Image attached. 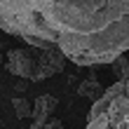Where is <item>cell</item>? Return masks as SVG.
I'll return each mask as SVG.
<instances>
[{
  "mask_svg": "<svg viewBox=\"0 0 129 129\" xmlns=\"http://www.w3.org/2000/svg\"><path fill=\"white\" fill-rule=\"evenodd\" d=\"M0 28L78 66H106L129 52V0H0Z\"/></svg>",
  "mask_w": 129,
  "mask_h": 129,
  "instance_id": "1",
  "label": "cell"
},
{
  "mask_svg": "<svg viewBox=\"0 0 129 129\" xmlns=\"http://www.w3.org/2000/svg\"><path fill=\"white\" fill-rule=\"evenodd\" d=\"M85 129H129V78L117 80L94 101Z\"/></svg>",
  "mask_w": 129,
  "mask_h": 129,
  "instance_id": "2",
  "label": "cell"
},
{
  "mask_svg": "<svg viewBox=\"0 0 129 129\" xmlns=\"http://www.w3.org/2000/svg\"><path fill=\"white\" fill-rule=\"evenodd\" d=\"M66 54L61 49H42L40 56L35 61V73H33V82H42V80H49L54 78L56 73L63 71L66 66Z\"/></svg>",
  "mask_w": 129,
  "mask_h": 129,
  "instance_id": "3",
  "label": "cell"
},
{
  "mask_svg": "<svg viewBox=\"0 0 129 129\" xmlns=\"http://www.w3.org/2000/svg\"><path fill=\"white\" fill-rule=\"evenodd\" d=\"M5 66L12 75H17L21 80H33V73H35V61L31 56L28 49H10L7 52V59H5Z\"/></svg>",
  "mask_w": 129,
  "mask_h": 129,
  "instance_id": "4",
  "label": "cell"
},
{
  "mask_svg": "<svg viewBox=\"0 0 129 129\" xmlns=\"http://www.w3.org/2000/svg\"><path fill=\"white\" fill-rule=\"evenodd\" d=\"M56 106H59V99H56V96H52V94H42V96H38L35 101H33V110H31L33 122H35V124H40V122H45V120H49V117H52V113L56 110Z\"/></svg>",
  "mask_w": 129,
  "mask_h": 129,
  "instance_id": "5",
  "label": "cell"
},
{
  "mask_svg": "<svg viewBox=\"0 0 129 129\" xmlns=\"http://www.w3.org/2000/svg\"><path fill=\"white\" fill-rule=\"evenodd\" d=\"M103 92H106V89L101 87V82L96 80V75H89L87 80H82L78 85V94L82 99H99Z\"/></svg>",
  "mask_w": 129,
  "mask_h": 129,
  "instance_id": "6",
  "label": "cell"
},
{
  "mask_svg": "<svg viewBox=\"0 0 129 129\" xmlns=\"http://www.w3.org/2000/svg\"><path fill=\"white\" fill-rule=\"evenodd\" d=\"M110 66H113V71L117 73V78H120V80H127V78H129V56H127V54L117 56Z\"/></svg>",
  "mask_w": 129,
  "mask_h": 129,
  "instance_id": "7",
  "label": "cell"
},
{
  "mask_svg": "<svg viewBox=\"0 0 129 129\" xmlns=\"http://www.w3.org/2000/svg\"><path fill=\"white\" fill-rule=\"evenodd\" d=\"M14 106V113H17V117L19 120H26V117H31V110H33V106L26 101V99H14L12 101Z\"/></svg>",
  "mask_w": 129,
  "mask_h": 129,
  "instance_id": "8",
  "label": "cell"
},
{
  "mask_svg": "<svg viewBox=\"0 0 129 129\" xmlns=\"http://www.w3.org/2000/svg\"><path fill=\"white\" fill-rule=\"evenodd\" d=\"M28 129H66V124L61 122V120H56V117H49V120H45V122H40V124H31Z\"/></svg>",
  "mask_w": 129,
  "mask_h": 129,
  "instance_id": "9",
  "label": "cell"
},
{
  "mask_svg": "<svg viewBox=\"0 0 129 129\" xmlns=\"http://www.w3.org/2000/svg\"><path fill=\"white\" fill-rule=\"evenodd\" d=\"M127 56H129V52H127Z\"/></svg>",
  "mask_w": 129,
  "mask_h": 129,
  "instance_id": "10",
  "label": "cell"
}]
</instances>
